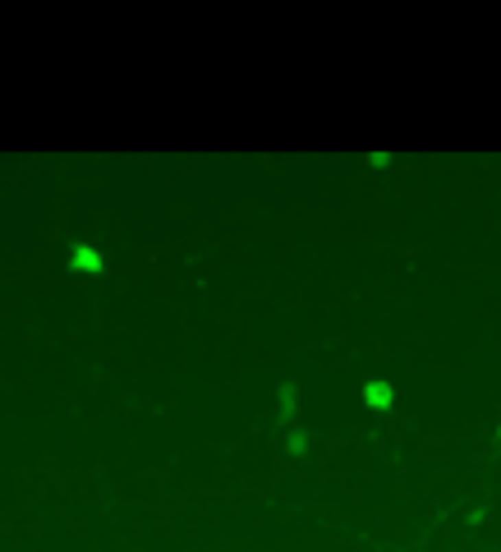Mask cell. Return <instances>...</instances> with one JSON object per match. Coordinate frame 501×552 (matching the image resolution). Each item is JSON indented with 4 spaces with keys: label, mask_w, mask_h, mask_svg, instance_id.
<instances>
[{
    "label": "cell",
    "mask_w": 501,
    "mask_h": 552,
    "mask_svg": "<svg viewBox=\"0 0 501 552\" xmlns=\"http://www.w3.org/2000/svg\"><path fill=\"white\" fill-rule=\"evenodd\" d=\"M364 405L368 410H386V405H391V382H368L364 387Z\"/></svg>",
    "instance_id": "obj_1"
},
{
    "label": "cell",
    "mask_w": 501,
    "mask_h": 552,
    "mask_svg": "<svg viewBox=\"0 0 501 552\" xmlns=\"http://www.w3.org/2000/svg\"><path fill=\"white\" fill-rule=\"evenodd\" d=\"M74 267L78 272H102V253H92L88 244H74Z\"/></svg>",
    "instance_id": "obj_2"
}]
</instances>
